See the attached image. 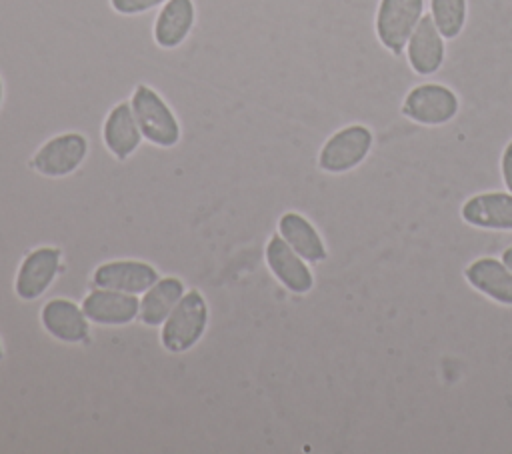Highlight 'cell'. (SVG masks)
<instances>
[{
    "label": "cell",
    "instance_id": "6da1fadb",
    "mask_svg": "<svg viewBox=\"0 0 512 454\" xmlns=\"http://www.w3.org/2000/svg\"><path fill=\"white\" fill-rule=\"evenodd\" d=\"M130 106L144 140L158 148H172L180 142V122L168 102L154 88L138 84L132 92Z\"/></svg>",
    "mask_w": 512,
    "mask_h": 454
},
{
    "label": "cell",
    "instance_id": "7a4b0ae2",
    "mask_svg": "<svg viewBox=\"0 0 512 454\" xmlns=\"http://www.w3.org/2000/svg\"><path fill=\"white\" fill-rule=\"evenodd\" d=\"M208 326V306L198 290H188L162 324L160 342L166 352L180 354L194 348Z\"/></svg>",
    "mask_w": 512,
    "mask_h": 454
},
{
    "label": "cell",
    "instance_id": "3957f363",
    "mask_svg": "<svg viewBox=\"0 0 512 454\" xmlns=\"http://www.w3.org/2000/svg\"><path fill=\"white\" fill-rule=\"evenodd\" d=\"M372 148V132L362 124H350L334 132L318 154L320 170L342 174L356 168Z\"/></svg>",
    "mask_w": 512,
    "mask_h": 454
},
{
    "label": "cell",
    "instance_id": "277c9868",
    "mask_svg": "<svg viewBox=\"0 0 512 454\" xmlns=\"http://www.w3.org/2000/svg\"><path fill=\"white\" fill-rule=\"evenodd\" d=\"M424 0H380L376 12L378 40L394 56L406 48L410 34L424 16Z\"/></svg>",
    "mask_w": 512,
    "mask_h": 454
},
{
    "label": "cell",
    "instance_id": "5b68a950",
    "mask_svg": "<svg viewBox=\"0 0 512 454\" xmlns=\"http://www.w3.org/2000/svg\"><path fill=\"white\" fill-rule=\"evenodd\" d=\"M88 156V140L80 132H64L46 140L32 156V166L48 178H62L80 168Z\"/></svg>",
    "mask_w": 512,
    "mask_h": 454
},
{
    "label": "cell",
    "instance_id": "8992f818",
    "mask_svg": "<svg viewBox=\"0 0 512 454\" xmlns=\"http://www.w3.org/2000/svg\"><path fill=\"white\" fill-rule=\"evenodd\" d=\"M458 106V96L448 86L420 84L406 94L402 114L424 126H440L456 116Z\"/></svg>",
    "mask_w": 512,
    "mask_h": 454
},
{
    "label": "cell",
    "instance_id": "52a82bcc",
    "mask_svg": "<svg viewBox=\"0 0 512 454\" xmlns=\"http://www.w3.org/2000/svg\"><path fill=\"white\" fill-rule=\"evenodd\" d=\"M62 252L52 246H40L28 252L20 262L14 280V292L20 300H38L54 282L60 268Z\"/></svg>",
    "mask_w": 512,
    "mask_h": 454
},
{
    "label": "cell",
    "instance_id": "ba28073f",
    "mask_svg": "<svg viewBox=\"0 0 512 454\" xmlns=\"http://www.w3.org/2000/svg\"><path fill=\"white\" fill-rule=\"evenodd\" d=\"M266 264L274 278L294 294H306L314 286V276L306 260L296 254L282 236H270L266 244Z\"/></svg>",
    "mask_w": 512,
    "mask_h": 454
},
{
    "label": "cell",
    "instance_id": "9c48e42d",
    "mask_svg": "<svg viewBox=\"0 0 512 454\" xmlns=\"http://www.w3.org/2000/svg\"><path fill=\"white\" fill-rule=\"evenodd\" d=\"M156 280V268L142 260H110L100 264L92 274V284L96 288H110L126 294L146 292Z\"/></svg>",
    "mask_w": 512,
    "mask_h": 454
},
{
    "label": "cell",
    "instance_id": "30bf717a",
    "mask_svg": "<svg viewBox=\"0 0 512 454\" xmlns=\"http://www.w3.org/2000/svg\"><path fill=\"white\" fill-rule=\"evenodd\" d=\"M86 318L100 326H124L130 324L140 312V300L136 294H126L110 288H96L82 300Z\"/></svg>",
    "mask_w": 512,
    "mask_h": 454
},
{
    "label": "cell",
    "instance_id": "8fae6325",
    "mask_svg": "<svg viewBox=\"0 0 512 454\" xmlns=\"http://www.w3.org/2000/svg\"><path fill=\"white\" fill-rule=\"evenodd\" d=\"M40 322L52 338L64 344H80L88 338V318L82 306L68 298L48 300L42 306Z\"/></svg>",
    "mask_w": 512,
    "mask_h": 454
},
{
    "label": "cell",
    "instance_id": "7c38bea8",
    "mask_svg": "<svg viewBox=\"0 0 512 454\" xmlns=\"http://www.w3.org/2000/svg\"><path fill=\"white\" fill-rule=\"evenodd\" d=\"M406 54L412 70L420 76L434 74L444 62V36L438 32L432 16H422L406 42Z\"/></svg>",
    "mask_w": 512,
    "mask_h": 454
},
{
    "label": "cell",
    "instance_id": "4fadbf2b",
    "mask_svg": "<svg viewBox=\"0 0 512 454\" xmlns=\"http://www.w3.org/2000/svg\"><path fill=\"white\" fill-rule=\"evenodd\" d=\"M102 140L108 152L118 160H126L138 150L142 132L130 102H118L112 106L102 126Z\"/></svg>",
    "mask_w": 512,
    "mask_h": 454
},
{
    "label": "cell",
    "instance_id": "5bb4252c",
    "mask_svg": "<svg viewBox=\"0 0 512 454\" xmlns=\"http://www.w3.org/2000/svg\"><path fill=\"white\" fill-rule=\"evenodd\" d=\"M196 8L192 0H166L154 20V42L172 50L178 48L194 28Z\"/></svg>",
    "mask_w": 512,
    "mask_h": 454
},
{
    "label": "cell",
    "instance_id": "9a60e30c",
    "mask_svg": "<svg viewBox=\"0 0 512 454\" xmlns=\"http://www.w3.org/2000/svg\"><path fill=\"white\" fill-rule=\"evenodd\" d=\"M464 222L484 230H512V194L488 192L472 196L460 210Z\"/></svg>",
    "mask_w": 512,
    "mask_h": 454
},
{
    "label": "cell",
    "instance_id": "2e32d148",
    "mask_svg": "<svg viewBox=\"0 0 512 454\" xmlns=\"http://www.w3.org/2000/svg\"><path fill=\"white\" fill-rule=\"evenodd\" d=\"M472 288L488 298L512 306V270L496 258H478L464 270Z\"/></svg>",
    "mask_w": 512,
    "mask_h": 454
},
{
    "label": "cell",
    "instance_id": "e0dca14e",
    "mask_svg": "<svg viewBox=\"0 0 512 454\" xmlns=\"http://www.w3.org/2000/svg\"><path fill=\"white\" fill-rule=\"evenodd\" d=\"M278 232L288 242V246L300 254L306 262L318 264L326 260L328 252L318 234V230L298 212H286L278 220Z\"/></svg>",
    "mask_w": 512,
    "mask_h": 454
},
{
    "label": "cell",
    "instance_id": "ac0fdd59",
    "mask_svg": "<svg viewBox=\"0 0 512 454\" xmlns=\"http://www.w3.org/2000/svg\"><path fill=\"white\" fill-rule=\"evenodd\" d=\"M184 296V284L176 276L158 278L142 296L138 318L146 326H162L178 300Z\"/></svg>",
    "mask_w": 512,
    "mask_h": 454
},
{
    "label": "cell",
    "instance_id": "d6986e66",
    "mask_svg": "<svg viewBox=\"0 0 512 454\" xmlns=\"http://www.w3.org/2000/svg\"><path fill=\"white\" fill-rule=\"evenodd\" d=\"M430 16L438 32L452 40L456 38L466 22V0H430Z\"/></svg>",
    "mask_w": 512,
    "mask_h": 454
},
{
    "label": "cell",
    "instance_id": "ffe728a7",
    "mask_svg": "<svg viewBox=\"0 0 512 454\" xmlns=\"http://www.w3.org/2000/svg\"><path fill=\"white\" fill-rule=\"evenodd\" d=\"M166 0H110V6L114 12L124 14V16H134L148 12L152 8L162 6Z\"/></svg>",
    "mask_w": 512,
    "mask_h": 454
},
{
    "label": "cell",
    "instance_id": "44dd1931",
    "mask_svg": "<svg viewBox=\"0 0 512 454\" xmlns=\"http://www.w3.org/2000/svg\"><path fill=\"white\" fill-rule=\"evenodd\" d=\"M500 170H502V180L506 184V188L512 194V140L506 144L504 152H502V162H500Z\"/></svg>",
    "mask_w": 512,
    "mask_h": 454
},
{
    "label": "cell",
    "instance_id": "7402d4cb",
    "mask_svg": "<svg viewBox=\"0 0 512 454\" xmlns=\"http://www.w3.org/2000/svg\"><path fill=\"white\" fill-rule=\"evenodd\" d=\"M502 262L512 270V246H508V248L502 252Z\"/></svg>",
    "mask_w": 512,
    "mask_h": 454
},
{
    "label": "cell",
    "instance_id": "603a6c76",
    "mask_svg": "<svg viewBox=\"0 0 512 454\" xmlns=\"http://www.w3.org/2000/svg\"><path fill=\"white\" fill-rule=\"evenodd\" d=\"M2 100H4V84H2V78H0V106H2Z\"/></svg>",
    "mask_w": 512,
    "mask_h": 454
},
{
    "label": "cell",
    "instance_id": "cb8c5ba5",
    "mask_svg": "<svg viewBox=\"0 0 512 454\" xmlns=\"http://www.w3.org/2000/svg\"><path fill=\"white\" fill-rule=\"evenodd\" d=\"M4 358V350H2V342H0V360Z\"/></svg>",
    "mask_w": 512,
    "mask_h": 454
}]
</instances>
